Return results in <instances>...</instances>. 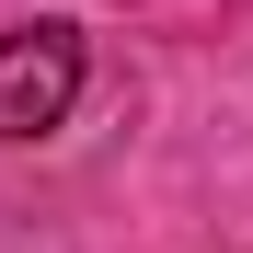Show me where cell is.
Returning a JSON list of instances; mask_svg holds the SVG:
<instances>
[{
    "label": "cell",
    "instance_id": "6da1fadb",
    "mask_svg": "<svg viewBox=\"0 0 253 253\" xmlns=\"http://www.w3.org/2000/svg\"><path fill=\"white\" fill-rule=\"evenodd\" d=\"M81 104V23H23L0 35V138H46Z\"/></svg>",
    "mask_w": 253,
    "mask_h": 253
}]
</instances>
